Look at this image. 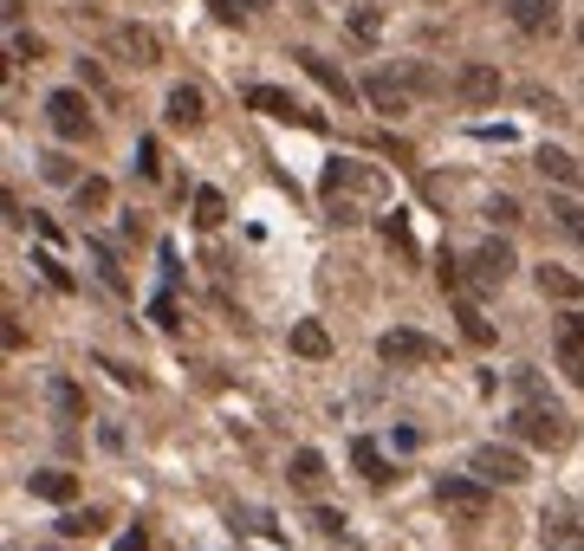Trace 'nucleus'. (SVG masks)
<instances>
[{"label":"nucleus","mask_w":584,"mask_h":551,"mask_svg":"<svg viewBox=\"0 0 584 551\" xmlns=\"http://www.w3.org/2000/svg\"><path fill=\"white\" fill-rule=\"evenodd\" d=\"M318 195L332 202V214H338V221H364V207L390 202V182H383L370 162L338 156V162H325V176H318Z\"/></svg>","instance_id":"1"},{"label":"nucleus","mask_w":584,"mask_h":551,"mask_svg":"<svg viewBox=\"0 0 584 551\" xmlns=\"http://www.w3.org/2000/svg\"><path fill=\"white\" fill-rule=\"evenodd\" d=\"M519 390H526V403L513 409L507 428L519 435V441H532V448H565V441H572V415L559 409L552 396H539V383H532V376H519Z\"/></svg>","instance_id":"2"},{"label":"nucleus","mask_w":584,"mask_h":551,"mask_svg":"<svg viewBox=\"0 0 584 551\" xmlns=\"http://www.w3.org/2000/svg\"><path fill=\"white\" fill-rule=\"evenodd\" d=\"M436 506L448 519H461V526H481V519H487V481H481V474H441Z\"/></svg>","instance_id":"3"},{"label":"nucleus","mask_w":584,"mask_h":551,"mask_svg":"<svg viewBox=\"0 0 584 551\" xmlns=\"http://www.w3.org/2000/svg\"><path fill=\"white\" fill-rule=\"evenodd\" d=\"M247 98V111H260V117H273V124H299V131H325V117L318 111H305L292 91H280V85H247L240 91Z\"/></svg>","instance_id":"4"},{"label":"nucleus","mask_w":584,"mask_h":551,"mask_svg":"<svg viewBox=\"0 0 584 551\" xmlns=\"http://www.w3.org/2000/svg\"><path fill=\"white\" fill-rule=\"evenodd\" d=\"M377 357H383L390 370H409V363H441V345L423 338V331H409V325H396V331L377 338Z\"/></svg>","instance_id":"5"},{"label":"nucleus","mask_w":584,"mask_h":551,"mask_svg":"<svg viewBox=\"0 0 584 551\" xmlns=\"http://www.w3.org/2000/svg\"><path fill=\"white\" fill-rule=\"evenodd\" d=\"M468 474H481L487 486H519V481H526V454H519V448H507V441H501V448L487 441V448H474Z\"/></svg>","instance_id":"6"},{"label":"nucleus","mask_w":584,"mask_h":551,"mask_svg":"<svg viewBox=\"0 0 584 551\" xmlns=\"http://www.w3.org/2000/svg\"><path fill=\"white\" fill-rule=\"evenodd\" d=\"M501 91H507V78H501L494 66H481V59L454 71V98H461L468 111H487V104H501Z\"/></svg>","instance_id":"7"},{"label":"nucleus","mask_w":584,"mask_h":551,"mask_svg":"<svg viewBox=\"0 0 584 551\" xmlns=\"http://www.w3.org/2000/svg\"><path fill=\"white\" fill-rule=\"evenodd\" d=\"M46 117H53V131L66 143L91 137V104H85V91H53V98H46Z\"/></svg>","instance_id":"8"},{"label":"nucleus","mask_w":584,"mask_h":551,"mask_svg":"<svg viewBox=\"0 0 584 551\" xmlns=\"http://www.w3.org/2000/svg\"><path fill=\"white\" fill-rule=\"evenodd\" d=\"M468 279H474L481 292L507 285V279H513V247H507V240H481V247H474V260H468Z\"/></svg>","instance_id":"9"},{"label":"nucleus","mask_w":584,"mask_h":551,"mask_svg":"<svg viewBox=\"0 0 584 551\" xmlns=\"http://www.w3.org/2000/svg\"><path fill=\"white\" fill-rule=\"evenodd\" d=\"M507 20L513 33L546 40V33H559V0H507Z\"/></svg>","instance_id":"10"},{"label":"nucleus","mask_w":584,"mask_h":551,"mask_svg":"<svg viewBox=\"0 0 584 551\" xmlns=\"http://www.w3.org/2000/svg\"><path fill=\"white\" fill-rule=\"evenodd\" d=\"M162 117H169L176 131H202V124H209V98H202L195 85H169V98H162Z\"/></svg>","instance_id":"11"},{"label":"nucleus","mask_w":584,"mask_h":551,"mask_svg":"<svg viewBox=\"0 0 584 551\" xmlns=\"http://www.w3.org/2000/svg\"><path fill=\"white\" fill-rule=\"evenodd\" d=\"M292 59H299V66L312 71V78H318V85H325V91H332V98H338V104H351V98H358V85H351V78H345V71L332 66V59H318V53H292Z\"/></svg>","instance_id":"12"},{"label":"nucleus","mask_w":584,"mask_h":551,"mask_svg":"<svg viewBox=\"0 0 584 551\" xmlns=\"http://www.w3.org/2000/svg\"><path fill=\"white\" fill-rule=\"evenodd\" d=\"M26 493H33V499H53V506H66V499H78V474H66V468L26 474Z\"/></svg>","instance_id":"13"},{"label":"nucleus","mask_w":584,"mask_h":551,"mask_svg":"<svg viewBox=\"0 0 584 551\" xmlns=\"http://www.w3.org/2000/svg\"><path fill=\"white\" fill-rule=\"evenodd\" d=\"M117 53H124L131 66H156V59H162V40H156L149 26H117Z\"/></svg>","instance_id":"14"},{"label":"nucleus","mask_w":584,"mask_h":551,"mask_svg":"<svg viewBox=\"0 0 584 551\" xmlns=\"http://www.w3.org/2000/svg\"><path fill=\"white\" fill-rule=\"evenodd\" d=\"M364 98L377 104V111H409V85H403V78H390V71L364 78Z\"/></svg>","instance_id":"15"},{"label":"nucleus","mask_w":584,"mask_h":551,"mask_svg":"<svg viewBox=\"0 0 584 551\" xmlns=\"http://www.w3.org/2000/svg\"><path fill=\"white\" fill-rule=\"evenodd\" d=\"M292 350L318 363V357H332V331H325L318 318H299V325H292Z\"/></svg>","instance_id":"16"},{"label":"nucleus","mask_w":584,"mask_h":551,"mask_svg":"<svg viewBox=\"0 0 584 551\" xmlns=\"http://www.w3.org/2000/svg\"><path fill=\"white\" fill-rule=\"evenodd\" d=\"M287 481L299 486V493H312V486L325 481V454H318V448H299V454L287 461Z\"/></svg>","instance_id":"17"},{"label":"nucleus","mask_w":584,"mask_h":551,"mask_svg":"<svg viewBox=\"0 0 584 551\" xmlns=\"http://www.w3.org/2000/svg\"><path fill=\"white\" fill-rule=\"evenodd\" d=\"M539 176H546V182H559V189H579V182H584V169L565 156V149H539Z\"/></svg>","instance_id":"18"},{"label":"nucleus","mask_w":584,"mask_h":551,"mask_svg":"<svg viewBox=\"0 0 584 551\" xmlns=\"http://www.w3.org/2000/svg\"><path fill=\"white\" fill-rule=\"evenodd\" d=\"M351 468H358V474H364L370 486H383V481H390V468H383V448H377L370 435H358V441H351Z\"/></svg>","instance_id":"19"},{"label":"nucleus","mask_w":584,"mask_h":551,"mask_svg":"<svg viewBox=\"0 0 584 551\" xmlns=\"http://www.w3.org/2000/svg\"><path fill=\"white\" fill-rule=\"evenodd\" d=\"M454 318H461V338L468 345H494V325L474 312V299H454Z\"/></svg>","instance_id":"20"},{"label":"nucleus","mask_w":584,"mask_h":551,"mask_svg":"<svg viewBox=\"0 0 584 551\" xmlns=\"http://www.w3.org/2000/svg\"><path fill=\"white\" fill-rule=\"evenodd\" d=\"M539 292H546V299H584V279L559 273V267H539Z\"/></svg>","instance_id":"21"},{"label":"nucleus","mask_w":584,"mask_h":551,"mask_svg":"<svg viewBox=\"0 0 584 551\" xmlns=\"http://www.w3.org/2000/svg\"><path fill=\"white\" fill-rule=\"evenodd\" d=\"M546 551H584V526H572V519H546Z\"/></svg>","instance_id":"22"},{"label":"nucleus","mask_w":584,"mask_h":551,"mask_svg":"<svg viewBox=\"0 0 584 551\" xmlns=\"http://www.w3.org/2000/svg\"><path fill=\"white\" fill-rule=\"evenodd\" d=\"M227 221V195L221 189H195V227H221Z\"/></svg>","instance_id":"23"},{"label":"nucleus","mask_w":584,"mask_h":551,"mask_svg":"<svg viewBox=\"0 0 584 551\" xmlns=\"http://www.w3.org/2000/svg\"><path fill=\"white\" fill-rule=\"evenodd\" d=\"M383 240H390L403 260H416V240H409V221H403V207H390V214H383Z\"/></svg>","instance_id":"24"},{"label":"nucleus","mask_w":584,"mask_h":551,"mask_svg":"<svg viewBox=\"0 0 584 551\" xmlns=\"http://www.w3.org/2000/svg\"><path fill=\"white\" fill-rule=\"evenodd\" d=\"M53 409L66 415V421H78V415H85V396H78L72 376H53Z\"/></svg>","instance_id":"25"},{"label":"nucleus","mask_w":584,"mask_h":551,"mask_svg":"<svg viewBox=\"0 0 584 551\" xmlns=\"http://www.w3.org/2000/svg\"><path fill=\"white\" fill-rule=\"evenodd\" d=\"M78 207H85V214H104V207H111V182H104V176H85V182H78Z\"/></svg>","instance_id":"26"},{"label":"nucleus","mask_w":584,"mask_h":551,"mask_svg":"<svg viewBox=\"0 0 584 551\" xmlns=\"http://www.w3.org/2000/svg\"><path fill=\"white\" fill-rule=\"evenodd\" d=\"M59 532H66V539H98V532H104V513H66Z\"/></svg>","instance_id":"27"},{"label":"nucleus","mask_w":584,"mask_h":551,"mask_svg":"<svg viewBox=\"0 0 584 551\" xmlns=\"http://www.w3.org/2000/svg\"><path fill=\"white\" fill-rule=\"evenodd\" d=\"M552 221H559V227H565V234L584 247V207L572 202V195H559V202H552Z\"/></svg>","instance_id":"28"},{"label":"nucleus","mask_w":584,"mask_h":551,"mask_svg":"<svg viewBox=\"0 0 584 551\" xmlns=\"http://www.w3.org/2000/svg\"><path fill=\"white\" fill-rule=\"evenodd\" d=\"M559 370L584 390V338H559Z\"/></svg>","instance_id":"29"},{"label":"nucleus","mask_w":584,"mask_h":551,"mask_svg":"<svg viewBox=\"0 0 584 551\" xmlns=\"http://www.w3.org/2000/svg\"><path fill=\"white\" fill-rule=\"evenodd\" d=\"M137 176H149V182L162 176V149H156V137H144V143H137Z\"/></svg>","instance_id":"30"},{"label":"nucleus","mask_w":584,"mask_h":551,"mask_svg":"<svg viewBox=\"0 0 584 551\" xmlns=\"http://www.w3.org/2000/svg\"><path fill=\"white\" fill-rule=\"evenodd\" d=\"M40 169H46V182H72V189H78V169H72V156H46Z\"/></svg>","instance_id":"31"},{"label":"nucleus","mask_w":584,"mask_h":551,"mask_svg":"<svg viewBox=\"0 0 584 551\" xmlns=\"http://www.w3.org/2000/svg\"><path fill=\"white\" fill-rule=\"evenodd\" d=\"M351 33H358V40H377V33H383V20H377V7H358V13H351Z\"/></svg>","instance_id":"32"},{"label":"nucleus","mask_w":584,"mask_h":551,"mask_svg":"<svg viewBox=\"0 0 584 551\" xmlns=\"http://www.w3.org/2000/svg\"><path fill=\"white\" fill-rule=\"evenodd\" d=\"M7 46H13V59H26V66H33V59H40V53H46V46H40V40H33V33H20V26H13V40H7Z\"/></svg>","instance_id":"33"},{"label":"nucleus","mask_w":584,"mask_h":551,"mask_svg":"<svg viewBox=\"0 0 584 551\" xmlns=\"http://www.w3.org/2000/svg\"><path fill=\"white\" fill-rule=\"evenodd\" d=\"M487 214H494V227H513V221H519V202H513V195H494Z\"/></svg>","instance_id":"34"},{"label":"nucleus","mask_w":584,"mask_h":551,"mask_svg":"<svg viewBox=\"0 0 584 551\" xmlns=\"http://www.w3.org/2000/svg\"><path fill=\"white\" fill-rule=\"evenodd\" d=\"M149 318H156V325H182V318H176V299H169V292H156V305H149Z\"/></svg>","instance_id":"35"},{"label":"nucleus","mask_w":584,"mask_h":551,"mask_svg":"<svg viewBox=\"0 0 584 551\" xmlns=\"http://www.w3.org/2000/svg\"><path fill=\"white\" fill-rule=\"evenodd\" d=\"M312 526H318V532H345V513H332V506H318V513H312Z\"/></svg>","instance_id":"36"},{"label":"nucleus","mask_w":584,"mask_h":551,"mask_svg":"<svg viewBox=\"0 0 584 551\" xmlns=\"http://www.w3.org/2000/svg\"><path fill=\"white\" fill-rule=\"evenodd\" d=\"M117 551H149V532H144V526H131V532H117Z\"/></svg>","instance_id":"37"},{"label":"nucleus","mask_w":584,"mask_h":551,"mask_svg":"<svg viewBox=\"0 0 584 551\" xmlns=\"http://www.w3.org/2000/svg\"><path fill=\"white\" fill-rule=\"evenodd\" d=\"M0 345H7V350H20V345H26V331H20V318H7V325H0Z\"/></svg>","instance_id":"38"},{"label":"nucleus","mask_w":584,"mask_h":551,"mask_svg":"<svg viewBox=\"0 0 584 551\" xmlns=\"http://www.w3.org/2000/svg\"><path fill=\"white\" fill-rule=\"evenodd\" d=\"M559 338H584V312H565V325H559Z\"/></svg>","instance_id":"39"},{"label":"nucleus","mask_w":584,"mask_h":551,"mask_svg":"<svg viewBox=\"0 0 584 551\" xmlns=\"http://www.w3.org/2000/svg\"><path fill=\"white\" fill-rule=\"evenodd\" d=\"M209 7H215V20H240V7H234V0H209Z\"/></svg>","instance_id":"40"},{"label":"nucleus","mask_w":584,"mask_h":551,"mask_svg":"<svg viewBox=\"0 0 584 551\" xmlns=\"http://www.w3.org/2000/svg\"><path fill=\"white\" fill-rule=\"evenodd\" d=\"M234 7H240V13H260V7H273V0H234Z\"/></svg>","instance_id":"41"}]
</instances>
